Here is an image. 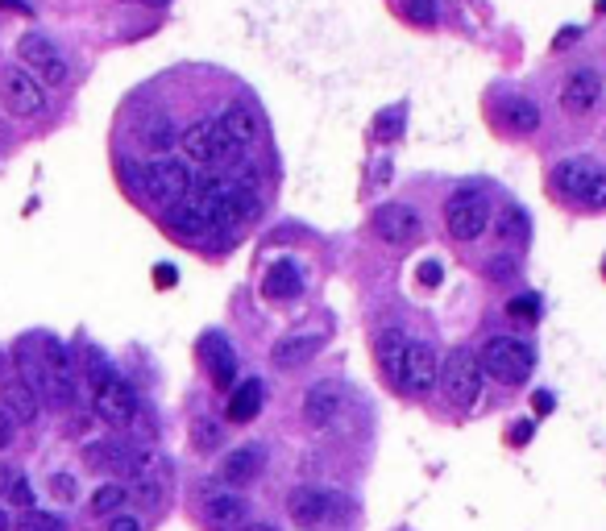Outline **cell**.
Returning <instances> with one entry per match:
<instances>
[{
  "label": "cell",
  "instance_id": "obj_38",
  "mask_svg": "<svg viewBox=\"0 0 606 531\" xmlns=\"http://www.w3.org/2000/svg\"><path fill=\"white\" fill-rule=\"evenodd\" d=\"M581 204H586L590 212H602V207H606V171L594 175V183H590V191H586V199H581Z\"/></svg>",
  "mask_w": 606,
  "mask_h": 531
},
{
  "label": "cell",
  "instance_id": "obj_4",
  "mask_svg": "<svg viewBox=\"0 0 606 531\" xmlns=\"http://www.w3.org/2000/svg\"><path fill=\"white\" fill-rule=\"evenodd\" d=\"M17 58L42 88H58V83H67V75H71L63 50H58L46 34H37V29H29V34L17 37Z\"/></svg>",
  "mask_w": 606,
  "mask_h": 531
},
{
  "label": "cell",
  "instance_id": "obj_3",
  "mask_svg": "<svg viewBox=\"0 0 606 531\" xmlns=\"http://www.w3.org/2000/svg\"><path fill=\"white\" fill-rule=\"evenodd\" d=\"M196 179H191V166L179 163V158H154V163H145L142 171V196L150 199L154 207H175L191 196Z\"/></svg>",
  "mask_w": 606,
  "mask_h": 531
},
{
  "label": "cell",
  "instance_id": "obj_39",
  "mask_svg": "<svg viewBox=\"0 0 606 531\" xmlns=\"http://www.w3.org/2000/svg\"><path fill=\"white\" fill-rule=\"evenodd\" d=\"M511 274H516V261H507V258H490L486 261V279L490 282H507Z\"/></svg>",
  "mask_w": 606,
  "mask_h": 531
},
{
  "label": "cell",
  "instance_id": "obj_30",
  "mask_svg": "<svg viewBox=\"0 0 606 531\" xmlns=\"http://www.w3.org/2000/svg\"><path fill=\"white\" fill-rule=\"evenodd\" d=\"M220 441H225V432H220L217 419H196V423H191V449H196V452L220 449Z\"/></svg>",
  "mask_w": 606,
  "mask_h": 531
},
{
  "label": "cell",
  "instance_id": "obj_49",
  "mask_svg": "<svg viewBox=\"0 0 606 531\" xmlns=\"http://www.w3.org/2000/svg\"><path fill=\"white\" fill-rule=\"evenodd\" d=\"M245 531H274L271 523H245Z\"/></svg>",
  "mask_w": 606,
  "mask_h": 531
},
{
  "label": "cell",
  "instance_id": "obj_45",
  "mask_svg": "<svg viewBox=\"0 0 606 531\" xmlns=\"http://www.w3.org/2000/svg\"><path fill=\"white\" fill-rule=\"evenodd\" d=\"M13 477H17V469H13V465H0V498L9 494V486H13Z\"/></svg>",
  "mask_w": 606,
  "mask_h": 531
},
{
  "label": "cell",
  "instance_id": "obj_26",
  "mask_svg": "<svg viewBox=\"0 0 606 531\" xmlns=\"http://www.w3.org/2000/svg\"><path fill=\"white\" fill-rule=\"evenodd\" d=\"M503 125H507L511 133H536V129H540V109H536V100L511 96L507 104H503Z\"/></svg>",
  "mask_w": 606,
  "mask_h": 531
},
{
  "label": "cell",
  "instance_id": "obj_22",
  "mask_svg": "<svg viewBox=\"0 0 606 531\" xmlns=\"http://www.w3.org/2000/svg\"><path fill=\"white\" fill-rule=\"evenodd\" d=\"M262 398H266L262 378H245L241 387H233V395H229L225 415H229L233 423H254L258 411H262Z\"/></svg>",
  "mask_w": 606,
  "mask_h": 531
},
{
  "label": "cell",
  "instance_id": "obj_16",
  "mask_svg": "<svg viewBox=\"0 0 606 531\" xmlns=\"http://www.w3.org/2000/svg\"><path fill=\"white\" fill-rule=\"evenodd\" d=\"M345 407V387L341 382H316V387L303 395V419L312 428H333L336 415Z\"/></svg>",
  "mask_w": 606,
  "mask_h": 531
},
{
  "label": "cell",
  "instance_id": "obj_10",
  "mask_svg": "<svg viewBox=\"0 0 606 531\" xmlns=\"http://www.w3.org/2000/svg\"><path fill=\"white\" fill-rule=\"evenodd\" d=\"M441 382V361H436L432 345L411 341L408 345V361H403V378H399V395L408 398H428Z\"/></svg>",
  "mask_w": 606,
  "mask_h": 531
},
{
  "label": "cell",
  "instance_id": "obj_15",
  "mask_svg": "<svg viewBox=\"0 0 606 531\" xmlns=\"http://www.w3.org/2000/svg\"><path fill=\"white\" fill-rule=\"evenodd\" d=\"M199 357H204V369H208L212 387H220V390L233 387L237 353H233V345H229L225 333H208V336H204V341H199Z\"/></svg>",
  "mask_w": 606,
  "mask_h": 531
},
{
  "label": "cell",
  "instance_id": "obj_8",
  "mask_svg": "<svg viewBox=\"0 0 606 531\" xmlns=\"http://www.w3.org/2000/svg\"><path fill=\"white\" fill-rule=\"evenodd\" d=\"M0 104L13 117H42L46 112V88L26 71V67H5L0 71Z\"/></svg>",
  "mask_w": 606,
  "mask_h": 531
},
{
  "label": "cell",
  "instance_id": "obj_29",
  "mask_svg": "<svg viewBox=\"0 0 606 531\" xmlns=\"http://www.w3.org/2000/svg\"><path fill=\"white\" fill-rule=\"evenodd\" d=\"M125 503H129V490L121 486V482H104V486H100L96 494L88 498L91 515H112V511H121Z\"/></svg>",
  "mask_w": 606,
  "mask_h": 531
},
{
  "label": "cell",
  "instance_id": "obj_14",
  "mask_svg": "<svg viewBox=\"0 0 606 531\" xmlns=\"http://www.w3.org/2000/svg\"><path fill=\"white\" fill-rule=\"evenodd\" d=\"M320 349H324V333L299 328V333H287L271 345V366L274 369H299V366H308Z\"/></svg>",
  "mask_w": 606,
  "mask_h": 531
},
{
  "label": "cell",
  "instance_id": "obj_41",
  "mask_svg": "<svg viewBox=\"0 0 606 531\" xmlns=\"http://www.w3.org/2000/svg\"><path fill=\"white\" fill-rule=\"evenodd\" d=\"M13 436H17V423H13V419H9V411L0 407V452H5V449L13 444Z\"/></svg>",
  "mask_w": 606,
  "mask_h": 531
},
{
  "label": "cell",
  "instance_id": "obj_2",
  "mask_svg": "<svg viewBox=\"0 0 606 531\" xmlns=\"http://www.w3.org/2000/svg\"><path fill=\"white\" fill-rule=\"evenodd\" d=\"M532 369H536V353H532V345L519 341V336H494V341H486V349H482V374H490V378L503 382V387L527 382Z\"/></svg>",
  "mask_w": 606,
  "mask_h": 531
},
{
  "label": "cell",
  "instance_id": "obj_18",
  "mask_svg": "<svg viewBox=\"0 0 606 531\" xmlns=\"http://www.w3.org/2000/svg\"><path fill=\"white\" fill-rule=\"evenodd\" d=\"M262 465H266V449H262V444H241V449H233L225 457L220 477H225L229 486H250V482L262 473Z\"/></svg>",
  "mask_w": 606,
  "mask_h": 531
},
{
  "label": "cell",
  "instance_id": "obj_40",
  "mask_svg": "<svg viewBox=\"0 0 606 531\" xmlns=\"http://www.w3.org/2000/svg\"><path fill=\"white\" fill-rule=\"evenodd\" d=\"M441 282H444L441 261H420V287H441Z\"/></svg>",
  "mask_w": 606,
  "mask_h": 531
},
{
  "label": "cell",
  "instance_id": "obj_35",
  "mask_svg": "<svg viewBox=\"0 0 606 531\" xmlns=\"http://www.w3.org/2000/svg\"><path fill=\"white\" fill-rule=\"evenodd\" d=\"M5 498H9L13 506H26V511H34V486H29V477L26 473L13 477V486H9V494H5Z\"/></svg>",
  "mask_w": 606,
  "mask_h": 531
},
{
  "label": "cell",
  "instance_id": "obj_50",
  "mask_svg": "<svg viewBox=\"0 0 606 531\" xmlns=\"http://www.w3.org/2000/svg\"><path fill=\"white\" fill-rule=\"evenodd\" d=\"M0 531H9V515L0 511Z\"/></svg>",
  "mask_w": 606,
  "mask_h": 531
},
{
  "label": "cell",
  "instance_id": "obj_24",
  "mask_svg": "<svg viewBox=\"0 0 606 531\" xmlns=\"http://www.w3.org/2000/svg\"><path fill=\"white\" fill-rule=\"evenodd\" d=\"M5 411H9L13 423H34L42 415V398L37 390H29L26 382H9L5 387Z\"/></svg>",
  "mask_w": 606,
  "mask_h": 531
},
{
  "label": "cell",
  "instance_id": "obj_44",
  "mask_svg": "<svg viewBox=\"0 0 606 531\" xmlns=\"http://www.w3.org/2000/svg\"><path fill=\"white\" fill-rule=\"evenodd\" d=\"M511 441H516V444H527V441H532V419H519L516 428H511Z\"/></svg>",
  "mask_w": 606,
  "mask_h": 531
},
{
  "label": "cell",
  "instance_id": "obj_20",
  "mask_svg": "<svg viewBox=\"0 0 606 531\" xmlns=\"http://www.w3.org/2000/svg\"><path fill=\"white\" fill-rule=\"evenodd\" d=\"M204 519H208L217 531H237V527H245V519H250V503H245L241 494H212L208 503H204Z\"/></svg>",
  "mask_w": 606,
  "mask_h": 531
},
{
  "label": "cell",
  "instance_id": "obj_21",
  "mask_svg": "<svg viewBox=\"0 0 606 531\" xmlns=\"http://www.w3.org/2000/svg\"><path fill=\"white\" fill-rule=\"evenodd\" d=\"M299 291H303V279H299V266H295V261H274L271 271H266L262 295L271 299V303H287V299H299Z\"/></svg>",
  "mask_w": 606,
  "mask_h": 531
},
{
  "label": "cell",
  "instance_id": "obj_19",
  "mask_svg": "<svg viewBox=\"0 0 606 531\" xmlns=\"http://www.w3.org/2000/svg\"><path fill=\"white\" fill-rule=\"evenodd\" d=\"M328 503H333V494H324L316 486H299V490H291L287 511L299 527H316V523L328 519Z\"/></svg>",
  "mask_w": 606,
  "mask_h": 531
},
{
  "label": "cell",
  "instance_id": "obj_17",
  "mask_svg": "<svg viewBox=\"0 0 606 531\" xmlns=\"http://www.w3.org/2000/svg\"><path fill=\"white\" fill-rule=\"evenodd\" d=\"M594 175H598V166L590 163V158H565V163L552 166V191L561 199H573V204H578V199H586Z\"/></svg>",
  "mask_w": 606,
  "mask_h": 531
},
{
  "label": "cell",
  "instance_id": "obj_7",
  "mask_svg": "<svg viewBox=\"0 0 606 531\" xmlns=\"http://www.w3.org/2000/svg\"><path fill=\"white\" fill-rule=\"evenodd\" d=\"M444 225H449L452 241H478L490 228V199L478 187H462L457 196L444 204Z\"/></svg>",
  "mask_w": 606,
  "mask_h": 531
},
{
  "label": "cell",
  "instance_id": "obj_42",
  "mask_svg": "<svg viewBox=\"0 0 606 531\" xmlns=\"http://www.w3.org/2000/svg\"><path fill=\"white\" fill-rule=\"evenodd\" d=\"M552 407H557V395H552V390H536V395H532V411L536 415H552Z\"/></svg>",
  "mask_w": 606,
  "mask_h": 531
},
{
  "label": "cell",
  "instance_id": "obj_34",
  "mask_svg": "<svg viewBox=\"0 0 606 531\" xmlns=\"http://www.w3.org/2000/svg\"><path fill=\"white\" fill-rule=\"evenodd\" d=\"M17 531H67V523L58 515H46V511H26L17 523Z\"/></svg>",
  "mask_w": 606,
  "mask_h": 531
},
{
  "label": "cell",
  "instance_id": "obj_46",
  "mask_svg": "<svg viewBox=\"0 0 606 531\" xmlns=\"http://www.w3.org/2000/svg\"><path fill=\"white\" fill-rule=\"evenodd\" d=\"M9 374H13V361H9V353L0 349V387H9Z\"/></svg>",
  "mask_w": 606,
  "mask_h": 531
},
{
  "label": "cell",
  "instance_id": "obj_48",
  "mask_svg": "<svg viewBox=\"0 0 606 531\" xmlns=\"http://www.w3.org/2000/svg\"><path fill=\"white\" fill-rule=\"evenodd\" d=\"M109 531H142V527H137V519H125V515H121V519H112Z\"/></svg>",
  "mask_w": 606,
  "mask_h": 531
},
{
  "label": "cell",
  "instance_id": "obj_13",
  "mask_svg": "<svg viewBox=\"0 0 606 531\" xmlns=\"http://www.w3.org/2000/svg\"><path fill=\"white\" fill-rule=\"evenodd\" d=\"M598 100H602V75L590 71V67H578V71L561 83V109L569 112V117H586V112H594Z\"/></svg>",
  "mask_w": 606,
  "mask_h": 531
},
{
  "label": "cell",
  "instance_id": "obj_11",
  "mask_svg": "<svg viewBox=\"0 0 606 531\" xmlns=\"http://www.w3.org/2000/svg\"><path fill=\"white\" fill-rule=\"evenodd\" d=\"M370 228H374V237H378L382 245H411L420 233H424L420 212L408 207V204H382L378 212H374Z\"/></svg>",
  "mask_w": 606,
  "mask_h": 531
},
{
  "label": "cell",
  "instance_id": "obj_6",
  "mask_svg": "<svg viewBox=\"0 0 606 531\" xmlns=\"http://www.w3.org/2000/svg\"><path fill=\"white\" fill-rule=\"evenodd\" d=\"M179 142H183V154L199 166H229L237 158L233 142L225 137L220 117H204V121H196V125H187L179 133Z\"/></svg>",
  "mask_w": 606,
  "mask_h": 531
},
{
  "label": "cell",
  "instance_id": "obj_32",
  "mask_svg": "<svg viewBox=\"0 0 606 531\" xmlns=\"http://www.w3.org/2000/svg\"><path fill=\"white\" fill-rule=\"evenodd\" d=\"M403 13H408L411 26H436L441 21V0H403Z\"/></svg>",
  "mask_w": 606,
  "mask_h": 531
},
{
  "label": "cell",
  "instance_id": "obj_12",
  "mask_svg": "<svg viewBox=\"0 0 606 531\" xmlns=\"http://www.w3.org/2000/svg\"><path fill=\"white\" fill-rule=\"evenodd\" d=\"M166 228H171L175 237H183V241H204V237L220 233V225L212 220V212L199 204L196 196H187L183 204L166 207Z\"/></svg>",
  "mask_w": 606,
  "mask_h": 531
},
{
  "label": "cell",
  "instance_id": "obj_9",
  "mask_svg": "<svg viewBox=\"0 0 606 531\" xmlns=\"http://www.w3.org/2000/svg\"><path fill=\"white\" fill-rule=\"evenodd\" d=\"M83 461H88L91 469L121 473V477L150 473V457H145L142 449H133V444H125V441H96V444H88V449H83Z\"/></svg>",
  "mask_w": 606,
  "mask_h": 531
},
{
  "label": "cell",
  "instance_id": "obj_43",
  "mask_svg": "<svg viewBox=\"0 0 606 531\" xmlns=\"http://www.w3.org/2000/svg\"><path fill=\"white\" fill-rule=\"evenodd\" d=\"M154 282H158V287H175V282H179V271H175V266H166V261H163V266H158V271H154Z\"/></svg>",
  "mask_w": 606,
  "mask_h": 531
},
{
  "label": "cell",
  "instance_id": "obj_33",
  "mask_svg": "<svg viewBox=\"0 0 606 531\" xmlns=\"http://www.w3.org/2000/svg\"><path fill=\"white\" fill-rule=\"evenodd\" d=\"M498 237H503V241H527V217L519 207H507V212L498 217Z\"/></svg>",
  "mask_w": 606,
  "mask_h": 531
},
{
  "label": "cell",
  "instance_id": "obj_31",
  "mask_svg": "<svg viewBox=\"0 0 606 531\" xmlns=\"http://www.w3.org/2000/svg\"><path fill=\"white\" fill-rule=\"evenodd\" d=\"M403 117H408V109H403V104H390V109H382L378 117H374V137H382V142H395V137L403 133Z\"/></svg>",
  "mask_w": 606,
  "mask_h": 531
},
{
  "label": "cell",
  "instance_id": "obj_37",
  "mask_svg": "<svg viewBox=\"0 0 606 531\" xmlns=\"http://www.w3.org/2000/svg\"><path fill=\"white\" fill-rule=\"evenodd\" d=\"M50 494L63 498V503H75V498H80V486H75L71 473H50Z\"/></svg>",
  "mask_w": 606,
  "mask_h": 531
},
{
  "label": "cell",
  "instance_id": "obj_5",
  "mask_svg": "<svg viewBox=\"0 0 606 531\" xmlns=\"http://www.w3.org/2000/svg\"><path fill=\"white\" fill-rule=\"evenodd\" d=\"M482 357L473 349H465V345H457V349L444 357V366H441V387H444V395L452 398L457 407H470V403H478L482 398Z\"/></svg>",
  "mask_w": 606,
  "mask_h": 531
},
{
  "label": "cell",
  "instance_id": "obj_25",
  "mask_svg": "<svg viewBox=\"0 0 606 531\" xmlns=\"http://www.w3.org/2000/svg\"><path fill=\"white\" fill-rule=\"evenodd\" d=\"M220 125H225V137L233 142V150L241 154V150H250V145L258 142V121H254V112H245L241 104H233V109L220 117Z\"/></svg>",
  "mask_w": 606,
  "mask_h": 531
},
{
  "label": "cell",
  "instance_id": "obj_47",
  "mask_svg": "<svg viewBox=\"0 0 606 531\" xmlns=\"http://www.w3.org/2000/svg\"><path fill=\"white\" fill-rule=\"evenodd\" d=\"M573 37H581V29H573V26H565L561 29V37H557V50H565V46L573 42Z\"/></svg>",
  "mask_w": 606,
  "mask_h": 531
},
{
  "label": "cell",
  "instance_id": "obj_28",
  "mask_svg": "<svg viewBox=\"0 0 606 531\" xmlns=\"http://www.w3.org/2000/svg\"><path fill=\"white\" fill-rule=\"evenodd\" d=\"M142 142L150 145V150L166 154L175 142H179V129H175L171 117H150V121H145V129H142Z\"/></svg>",
  "mask_w": 606,
  "mask_h": 531
},
{
  "label": "cell",
  "instance_id": "obj_27",
  "mask_svg": "<svg viewBox=\"0 0 606 531\" xmlns=\"http://www.w3.org/2000/svg\"><path fill=\"white\" fill-rule=\"evenodd\" d=\"M229 212H233V220H254L262 212V199H258L254 187L229 179Z\"/></svg>",
  "mask_w": 606,
  "mask_h": 531
},
{
  "label": "cell",
  "instance_id": "obj_23",
  "mask_svg": "<svg viewBox=\"0 0 606 531\" xmlns=\"http://www.w3.org/2000/svg\"><path fill=\"white\" fill-rule=\"evenodd\" d=\"M408 336L399 333V328H387V333L378 336V366L382 374H387V382L399 390V378H403V361H408Z\"/></svg>",
  "mask_w": 606,
  "mask_h": 531
},
{
  "label": "cell",
  "instance_id": "obj_1",
  "mask_svg": "<svg viewBox=\"0 0 606 531\" xmlns=\"http://www.w3.org/2000/svg\"><path fill=\"white\" fill-rule=\"evenodd\" d=\"M91 407H96V415L104 423H112V428H125V423H133V415H137L133 387L121 378L117 369L104 366V361L91 366Z\"/></svg>",
  "mask_w": 606,
  "mask_h": 531
},
{
  "label": "cell",
  "instance_id": "obj_36",
  "mask_svg": "<svg viewBox=\"0 0 606 531\" xmlns=\"http://www.w3.org/2000/svg\"><path fill=\"white\" fill-rule=\"evenodd\" d=\"M507 312L516 315V320H536V315H540V295H516L507 303Z\"/></svg>",
  "mask_w": 606,
  "mask_h": 531
}]
</instances>
